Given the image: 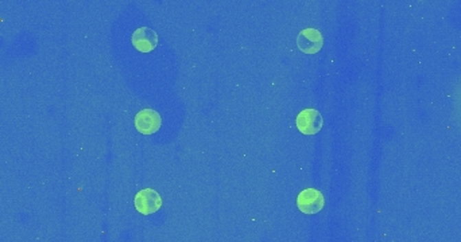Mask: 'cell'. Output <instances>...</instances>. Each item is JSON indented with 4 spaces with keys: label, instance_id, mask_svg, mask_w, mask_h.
Wrapping results in <instances>:
<instances>
[{
    "label": "cell",
    "instance_id": "1",
    "mask_svg": "<svg viewBox=\"0 0 461 242\" xmlns=\"http://www.w3.org/2000/svg\"><path fill=\"white\" fill-rule=\"evenodd\" d=\"M324 120L317 109H304L298 113L295 119V125L302 135H317L322 128Z\"/></svg>",
    "mask_w": 461,
    "mask_h": 242
},
{
    "label": "cell",
    "instance_id": "2",
    "mask_svg": "<svg viewBox=\"0 0 461 242\" xmlns=\"http://www.w3.org/2000/svg\"><path fill=\"white\" fill-rule=\"evenodd\" d=\"M324 195L317 189H305L297 198V206L305 214H317L324 208Z\"/></svg>",
    "mask_w": 461,
    "mask_h": 242
},
{
    "label": "cell",
    "instance_id": "3",
    "mask_svg": "<svg viewBox=\"0 0 461 242\" xmlns=\"http://www.w3.org/2000/svg\"><path fill=\"white\" fill-rule=\"evenodd\" d=\"M134 205L143 215H150L161 208L162 198L154 189H143L135 195Z\"/></svg>",
    "mask_w": 461,
    "mask_h": 242
},
{
    "label": "cell",
    "instance_id": "4",
    "mask_svg": "<svg viewBox=\"0 0 461 242\" xmlns=\"http://www.w3.org/2000/svg\"><path fill=\"white\" fill-rule=\"evenodd\" d=\"M161 116L154 109H143L139 113H137L134 124L135 128L143 134V135H153L158 132L161 128Z\"/></svg>",
    "mask_w": 461,
    "mask_h": 242
},
{
    "label": "cell",
    "instance_id": "5",
    "mask_svg": "<svg viewBox=\"0 0 461 242\" xmlns=\"http://www.w3.org/2000/svg\"><path fill=\"white\" fill-rule=\"evenodd\" d=\"M322 34L319 33L317 29H305L302 30L298 38H297V45L302 53L306 54H316L322 49Z\"/></svg>",
    "mask_w": 461,
    "mask_h": 242
},
{
    "label": "cell",
    "instance_id": "6",
    "mask_svg": "<svg viewBox=\"0 0 461 242\" xmlns=\"http://www.w3.org/2000/svg\"><path fill=\"white\" fill-rule=\"evenodd\" d=\"M131 40L137 50L142 53H150L158 45V35L148 27H139L138 30L134 32Z\"/></svg>",
    "mask_w": 461,
    "mask_h": 242
}]
</instances>
